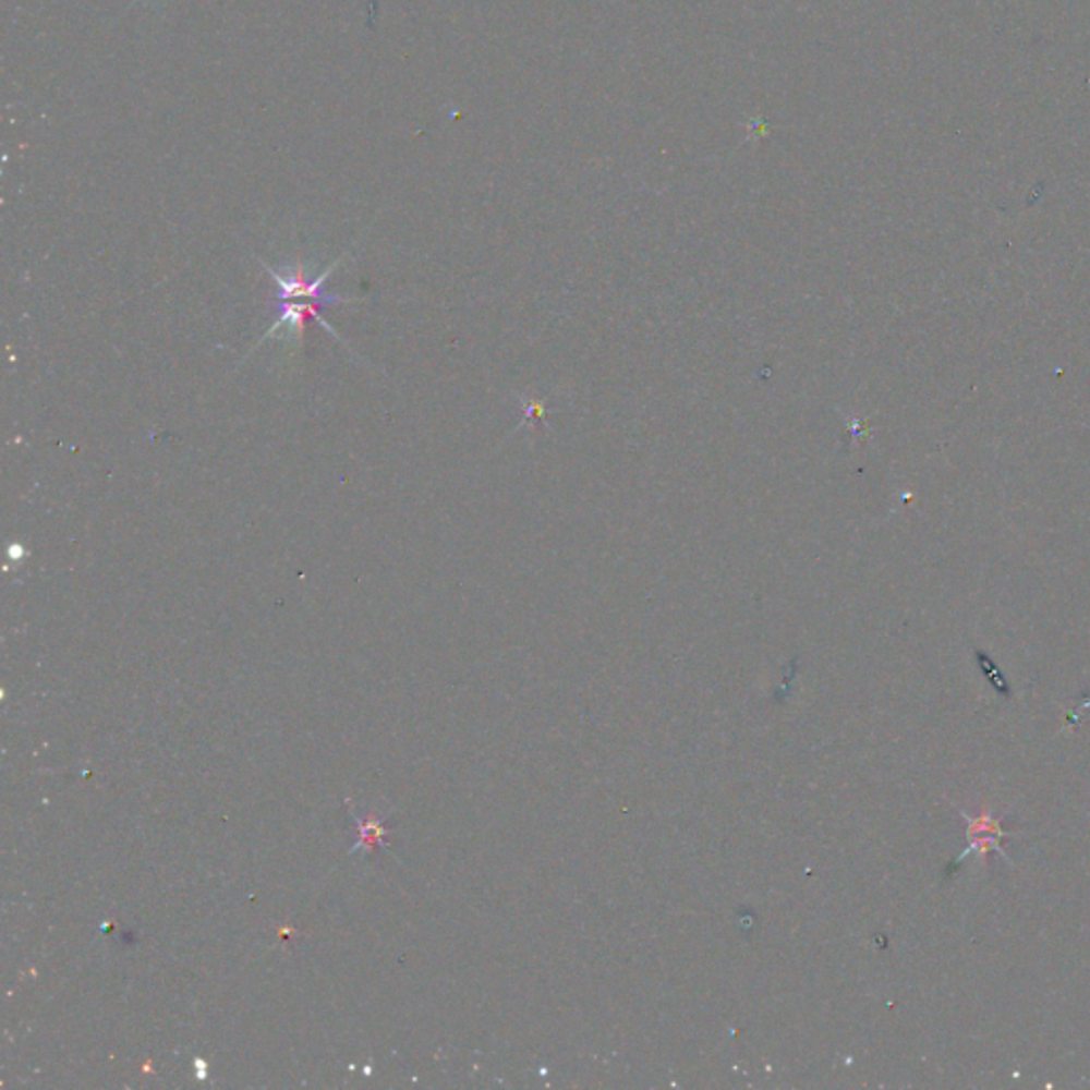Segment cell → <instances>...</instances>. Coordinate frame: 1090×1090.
I'll list each match as a JSON object with an SVG mask.
<instances>
[{
    "label": "cell",
    "instance_id": "obj_1",
    "mask_svg": "<svg viewBox=\"0 0 1090 1090\" xmlns=\"http://www.w3.org/2000/svg\"><path fill=\"white\" fill-rule=\"evenodd\" d=\"M348 256H350V252L341 254L326 271L319 272L318 277H310L305 272V265L301 261H296L294 265H283L281 271L272 269L271 265H267L265 261H261V263H263V269L271 275L272 281L279 288V301H301V299H307V301H326V303H330L335 307V305H348V303H356L359 301V299H348V296H337V294H324L322 292V288H324L326 279L330 277V272L335 271Z\"/></svg>",
    "mask_w": 1090,
    "mask_h": 1090
},
{
    "label": "cell",
    "instance_id": "obj_2",
    "mask_svg": "<svg viewBox=\"0 0 1090 1090\" xmlns=\"http://www.w3.org/2000/svg\"><path fill=\"white\" fill-rule=\"evenodd\" d=\"M326 307H332V305H330V303H326V301H279V303L275 305V310H277V319H275L271 326H269V330H267V332H265V335L256 341V346H254V348H258L263 341H267V339H271V337H277V330H281V328H286V330H288V337H286L288 341H294L296 346H301V343H303V335H305V324H307V319H318L319 324H322V326H324V328H326V330H328L335 339H341V337L335 332V328H332L326 319L319 316V312H324Z\"/></svg>",
    "mask_w": 1090,
    "mask_h": 1090
},
{
    "label": "cell",
    "instance_id": "obj_4",
    "mask_svg": "<svg viewBox=\"0 0 1090 1090\" xmlns=\"http://www.w3.org/2000/svg\"><path fill=\"white\" fill-rule=\"evenodd\" d=\"M136 2H138V0H133V2H131V7H133V4H136Z\"/></svg>",
    "mask_w": 1090,
    "mask_h": 1090
},
{
    "label": "cell",
    "instance_id": "obj_3",
    "mask_svg": "<svg viewBox=\"0 0 1090 1090\" xmlns=\"http://www.w3.org/2000/svg\"><path fill=\"white\" fill-rule=\"evenodd\" d=\"M384 828L379 826V822L375 820H368V822H361V839L356 846H368L371 850H375L379 846V841H384Z\"/></svg>",
    "mask_w": 1090,
    "mask_h": 1090
}]
</instances>
